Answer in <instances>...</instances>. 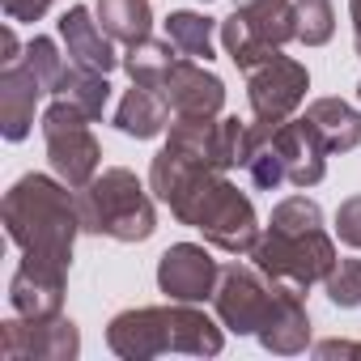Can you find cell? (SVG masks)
<instances>
[{
	"mask_svg": "<svg viewBox=\"0 0 361 361\" xmlns=\"http://www.w3.org/2000/svg\"><path fill=\"white\" fill-rule=\"evenodd\" d=\"M149 192L170 209L178 226H192L204 234L209 247L226 255H251L264 226L247 192L230 183L226 170L204 166L200 157L161 145L149 161Z\"/></svg>",
	"mask_w": 361,
	"mask_h": 361,
	"instance_id": "1",
	"label": "cell"
},
{
	"mask_svg": "<svg viewBox=\"0 0 361 361\" xmlns=\"http://www.w3.org/2000/svg\"><path fill=\"white\" fill-rule=\"evenodd\" d=\"M0 217H5L9 243L22 251L26 264L68 276L77 234H85V230H81L77 192L64 183V178H56V174H22L5 192Z\"/></svg>",
	"mask_w": 361,
	"mask_h": 361,
	"instance_id": "2",
	"label": "cell"
},
{
	"mask_svg": "<svg viewBox=\"0 0 361 361\" xmlns=\"http://www.w3.org/2000/svg\"><path fill=\"white\" fill-rule=\"evenodd\" d=\"M251 259H255V268L272 285H281L289 293L306 298L314 285H323V276L331 272V264L340 255H336L331 234L323 230L319 200H310V196H285L272 209L259 243L251 247Z\"/></svg>",
	"mask_w": 361,
	"mask_h": 361,
	"instance_id": "3",
	"label": "cell"
},
{
	"mask_svg": "<svg viewBox=\"0 0 361 361\" xmlns=\"http://www.w3.org/2000/svg\"><path fill=\"white\" fill-rule=\"evenodd\" d=\"M153 192L128 170V166H106L77 192L81 209V230L115 243H149L157 234V209Z\"/></svg>",
	"mask_w": 361,
	"mask_h": 361,
	"instance_id": "4",
	"label": "cell"
},
{
	"mask_svg": "<svg viewBox=\"0 0 361 361\" xmlns=\"http://www.w3.org/2000/svg\"><path fill=\"white\" fill-rule=\"evenodd\" d=\"M94 119H85L73 102L56 98L47 111H43V145H47V161H51V174L64 178L73 192H81L90 178L102 170V145L98 136L90 132Z\"/></svg>",
	"mask_w": 361,
	"mask_h": 361,
	"instance_id": "5",
	"label": "cell"
},
{
	"mask_svg": "<svg viewBox=\"0 0 361 361\" xmlns=\"http://www.w3.org/2000/svg\"><path fill=\"white\" fill-rule=\"evenodd\" d=\"M285 293L289 289L272 285L255 264L251 268L247 264H226L221 281H217V293H213V310H217V319H221L226 331H234V336H259L272 323V314L281 310Z\"/></svg>",
	"mask_w": 361,
	"mask_h": 361,
	"instance_id": "6",
	"label": "cell"
},
{
	"mask_svg": "<svg viewBox=\"0 0 361 361\" xmlns=\"http://www.w3.org/2000/svg\"><path fill=\"white\" fill-rule=\"evenodd\" d=\"M306 90H310V73L293 56L276 51L264 64L247 68V102H251V115L264 119V123L293 119L298 106L306 102Z\"/></svg>",
	"mask_w": 361,
	"mask_h": 361,
	"instance_id": "7",
	"label": "cell"
},
{
	"mask_svg": "<svg viewBox=\"0 0 361 361\" xmlns=\"http://www.w3.org/2000/svg\"><path fill=\"white\" fill-rule=\"evenodd\" d=\"M0 353L9 361H77L81 357V331L73 319H5L0 323Z\"/></svg>",
	"mask_w": 361,
	"mask_h": 361,
	"instance_id": "8",
	"label": "cell"
},
{
	"mask_svg": "<svg viewBox=\"0 0 361 361\" xmlns=\"http://www.w3.org/2000/svg\"><path fill=\"white\" fill-rule=\"evenodd\" d=\"M217 281L221 264L200 243H174L157 259V289L166 293V302H213Z\"/></svg>",
	"mask_w": 361,
	"mask_h": 361,
	"instance_id": "9",
	"label": "cell"
},
{
	"mask_svg": "<svg viewBox=\"0 0 361 361\" xmlns=\"http://www.w3.org/2000/svg\"><path fill=\"white\" fill-rule=\"evenodd\" d=\"M161 94H166L174 119H217L226 106V81L204 60H188V56H178Z\"/></svg>",
	"mask_w": 361,
	"mask_h": 361,
	"instance_id": "10",
	"label": "cell"
},
{
	"mask_svg": "<svg viewBox=\"0 0 361 361\" xmlns=\"http://www.w3.org/2000/svg\"><path fill=\"white\" fill-rule=\"evenodd\" d=\"M106 348L123 361H153L170 353V319L166 306H132L106 323Z\"/></svg>",
	"mask_w": 361,
	"mask_h": 361,
	"instance_id": "11",
	"label": "cell"
},
{
	"mask_svg": "<svg viewBox=\"0 0 361 361\" xmlns=\"http://www.w3.org/2000/svg\"><path fill=\"white\" fill-rule=\"evenodd\" d=\"M56 30H60V43H64V51H68L73 64L94 68V73H111L115 64H123V56L115 51V39L102 30L98 13H94L90 5L64 9L60 22H56Z\"/></svg>",
	"mask_w": 361,
	"mask_h": 361,
	"instance_id": "12",
	"label": "cell"
},
{
	"mask_svg": "<svg viewBox=\"0 0 361 361\" xmlns=\"http://www.w3.org/2000/svg\"><path fill=\"white\" fill-rule=\"evenodd\" d=\"M43 81L35 77V68L26 60L18 64H0V136L22 145L35 128V106L43 98Z\"/></svg>",
	"mask_w": 361,
	"mask_h": 361,
	"instance_id": "13",
	"label": "cell"
},
{
	"mask_svg": "<svg viewBox=\"0 0 361 361\" xmlns=\"http://www.w3.org/2000/svg\"><path fill=\"white\" fill-rule=\"evenodd\" d=\"M276 145L285 157V174H289V188L306 192L314 183H323L327 174V145L319 140V132L306 123V115H293L285 123H276Z\"/></svg>",
	"mask_w": 361,
	"mask_h": 361,
	"instance_id": "14",
	"label": "cell"
},
{
	"mask_svg": "<svg viewBox=\"0 0 361 361\" xmlns=\"http://www.w3.org/2000/svg\"><path fill=\"white\" fill-rule=\"evenodd\" d=\"M64 285H68V276L22 259L9 276V306L22 319H56V314H64Z\"/></svg>",
	"mask_w": 361,
	"mask_h": 361,
	"instance_id": "15",
	"label": "cell"
},
{
	"mask_svg": "<svg viewBox=\"0 0 361 361\" xmlns=\"http://www.w3.org/2000/svg\"><path fill=\"white\" fill-rule=\"evenodd\" d=\"M111 123H115L123 136H132V140H153V136L170 132L174 111H170V102H166V94H161V90L132 85V90L119 98V106H115V119H111Z\"/></svg>",
	"mask_w": 361,
	"mask_h": 361,
	"instance_id": "16",
	"label": "cell"
},
{
	"mask_svg": "<svg viewBox=\"0 0 361 361\" xmlns=\"http://www.w3.org/2000/svg\"><path fill=\"white\" fill-rule=\"evenodd\" d=\"M243 170L251 178L255 192H281L289 183L285 174V157H281V145H276V123H247V145H243Z\"/></svg>",
	"mask_w": 361,
	"mask_h": 361,
	"instance_id": "17",
	"label": "cell"
},
{
	"mask_svg": "<svg viewBox=\"0 0 361 361\" xmlns=\"http://www.w3.org/2000/svg\"><path fill=\"white\" fill-rule=\"evenodd\" d=\"M306 123L319 132L327 153H348L361 145V111L348 106L344 98H314L306 106Z\"/></svg>",
	"mask_w": 361,
	"mask_h": 361,
	"instance_id": "18",
	"label": "cell"
},
{
	"mask_svg": "<svg viewBox=\"0 0 361 361\" xmlns=\"http://www.w3.org/2000/svg\"><path fill=\"white\" fill-rule=\"evenodd\" d=\"M259 348L276 353V357H298L310 348V314H306V298L302 293H285L281 310L272 314V323L255 336Z\"/></svg>",
	"mask_w": 361,
	"mask_h": 361,
	"instance_id": "19",
	"label": "cell"
},
{
	"mask_svg": "<svg viewBox=\"0 0 361 361\" xmlns=\"http://www.w3.org/2000/svg\"><path fill=\"white\" fill-rule=\"evenodd\" d=\"M178 51L170 39H140V43H132L128 51H123V73L132 77V85H149V90H161L166 85V77H170V68L178 64Z\"/></svg>",
	"mask_w": 361,
	"mask_h": 361,
	"instance_id": "20",
	"label": "cell"
},
{
	"mask_svg": "<svg viewBox=\"0 0 361 361\" xmlns=\"http://www.w3.org/2000/svg\"><path fill=\"white\" fill-rule=\"evenodd\" d=\"M51 98L73 102L85 119L98 123L106 115V106H111V81H106V73H94V68H81V64L68 60V68H64V77H60V85H56Z\"/></svg>",
	"mask_w": 361,
	"mask_h": 361,
	"instance_id": "21",
	"label": "cell"
},
{
	"mask_svg": "<svg viewBox=\"0 0 361 361\" xmlns=\"http://www.w3.org/2000/svg\"><path fill=\"white\" fill-rule=\"evenodd\" d=\"M94 13H98L102 30L123 47L149 39V30H153V5L149 0H94Z\"/></svg>",
	"mask_w": 361,
	"mask_h": 361,
	"instance_id": "22",
	"label": "cell"
},
{
	"mask_svg": "<svg viewBox=\"0 0 361 361\" xmlns=\"http://www.w3.org/2000/svg\"><path fill=\"white\" fill-rule=\"evenodd\" d=\"M217 30L221 26L213 18L196 13V9H170V18H166V39L188 60H204V64L213 60V35Z\"/></svg>",
	"mask_w": 361,
	"mask_h": 361,
	"instance_id": "23",
	"label": "cell"
},
{
	"mask_svg": "<svg viewBox=\"0 0 361 361\" xmlns=\"http://www.w3.org/2000/svg\"><path fill=\"white\" fill-rule=\"evenodd\" d=\"M217 35H221L226 56H230L243 73H247V68H255V64H264L268 56H276V51H281V47H268V43H264V39H259L243 18H238V13H230V18L221 22V30H217Z\"/></svg>",
	"mask_w": 361,
	"mask_h": 361,
	"instance_id": "24",
	"label": "cell"
},
{
	"mask_svg": "<svg viewBox=\"0 0 361 361\" xmlns=\"http://www.w3.org/2000/svg\"><path fill=\"white\" fill-rule=\"evenodd\" d=\"M293 26L302 47H323L336 35V9L331 0H293Z\"/></svg>",
	"mask_w": 361,
	"mask_h": 361,
	"instance_id": "25",
	"label": "cell"
},
{
	"mask_svg": "<svg viewBox=\"0 0 361 361\" xmlns=\"http://www.w3.org/2000/svg\"><path fill=\"white\" fill-rule=\"evenodd\" d=\"M323 293L331 306L357 310L361 306V259H336L331 272L323 276Z\"/></svg>",
	"mask_w": 361,
	"mask_h": 361,
	"instance_id": "26",
	"label": "cell"
},
{
	"mask_svg": "<svg viewBox=\"0 0 361 361\" xmlns=\"http://www.w3.org/2000/svg\"><path fill=\"white\" fill-rule=\"evenodd\" d=\"M64 56H68V51H60V47H56V39L35 35V39L26 43V56H22V60L35 68V77L43 81V90H47V94H56V85H60V77H64V68H68V64H64Z\"/></svg>",
	"mask_w": 361,
	"mask_h": 361,
	"instance_id": "27",
	"label": "cell"
},
{
	"mask_svg": "<svg viewBox=\"0 0 361 361\" xmlns=\"http://www.w3.org/2000/svg\"><path fill=\"white\" fill-rule=\"evenodd\" d=\"M336 234L344 247L361 251V196H348L340 209H336Z\"/></svg>",
	"mask_w": 361,
	"mask_h": 361,
	"instance_id": "28",
	"label": "cell"
},
{
	"mask_svg": "<svg viewBox=\"0 0 361 361\" xmlns=\"http://www.w3.org/2000/svg\"><path fill=\"white\" fill-rule=\"evenodd\" d=\"M56 0H0V9H5L9 22H39Z\"/></svg>",
	"mask_w": 361,
	"mask_h": 361,
	"instance_id": "29",
	"label": "cell"
},
{
	"mask_svg": "<svg viewBox=\"0 0 361 361\" xmlns=\"http://www.w3.org/2000/svg\"><path fill=\"white\" fill-rule=\"evenodd\" d=\"M314 357H323V361H331V357H361V340L353 344V340H323V344H314Z\"/></svg>",
	"mask_w": 361,
	"mask_h": 361,
	"instance_id": "30",
	"label": "cell"
},
{
	"mask_svg": "<svg viewBox=\"0 0 361 361\" xmlns=\"http://www.w3.org/2000/svg\"><path fill=\"white\" fill-rule=\"evenodd\" d=\"M0 43H5V56H0V64H18L26 51H22V43H18V35H13V22L5 26V35H0Z\"/></svg>",
	"mask_w": 361,
	"mask_h": 361,
	"instance_id": "31",
	"label": "cell"
},
{
	"mask_svg": "<svg viewBox=\"0 0 361 361\" xmlns=\"http://www.w3.org/2000/svg\"><path fill=\"white\" fill-rule=\"evenodd\" d=\"M348 18H353V39H361V0H348Z\"/></svg>",
	"mask_w": 361,
	"mask_h": 361,
	"instance_id": "32",
	"label": "cell"
},
{
	"mask_svg": "<svg viewBox=\"0 0 361 361\" xmlns=\"http://www.w3.org/2000/svg\"><path fill=\"white\" fill-rule=\"evenodd\" d=\"M238 5H255V0H234V9H238Z\"/></svg>",
	"mask_w": 361,
	"mask_h": 361,
	"instance_id": "33",
	"label": "cell"
},
{
	"mask_svg": "<svg viewBox=\"0 0 361 361\" xmlns=\"http://www.w3.org/2000/svg\"><path fill=\"white\" fill-rule=\"evenodd\" d=\"M357 102H361V81H357Z\"/></svg>",
	"mask_w": 361,
	"mask_h": 361,
	"instance_id": "34",
	"label": "cell"
},
{
	"mask_svg": "<svg viewBox=\"0 0 361 361\" xmlns=\"http://www.w3.org/2000/svg\"><path fill=\"white\" fill-rule=\"evenodd\" d=\"M200 5H213V0H200Z\"/></svg>",
	"mask_w": 361,
	"mask_h": 361,
	"instance_id": "35",
	"label": "cell"
}]
</instances>
